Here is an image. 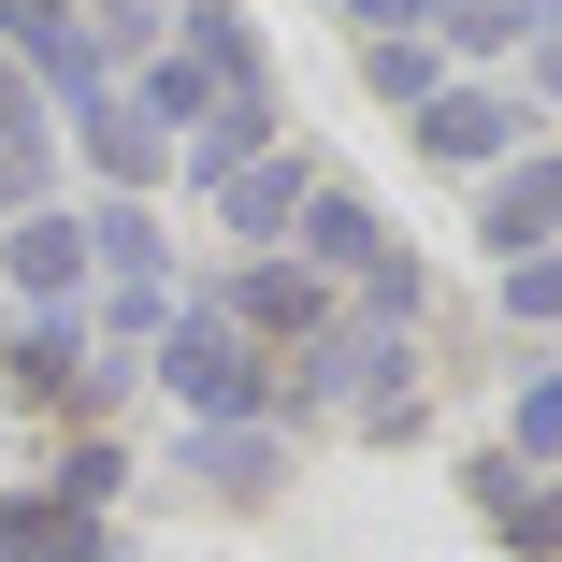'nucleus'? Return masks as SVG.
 I'll list each match as a JSON object with an SVG mask.
<instances>
[{
	"label": "nucleus",
	"instance_id": "obj_4",
	"mask_svg": "<svg viewBox=\"0 0 562 562\" xmlns=\"http://www.w3.org/2000/svg\"><path fill=\"white\" fill-rule=\"evenodd\" d=\"M418 145H432V159H491V145H505V101H476V87H462V101H432V131H418Z\"/></svg>",
	"mask_w": 562,
	"mask_h": 562
},
{
	"label": "nucleus",
	"instance_id": "obj_5",
	"mask_svg": "<svg viewBox=\"0 0 562 562\" xmlns=\"http://www.w3.org/2000/svg\"><path fill=\"white\" fill-rule=\"evenodd\" d=\"M519 232H562V159H548V173H519V188L491 202V246H519Z\"/></svg>",
	"mask_w": 562,
	"mask_h": 562
},
{
	"label": "nucleus",
	"instance_id": "obj_9",
	"mask_svg": "<svg viewBox=\"0 0 562 562\" xmlns=\"http://www.w3.org/2000/svg\"><path fill=\"white\" fill-rule=\"evenodd\" d=\"M361 15H432V0H361Z\"/></svg>",
	"mask_w": 562,
	"mask_h": 562
},
{
	"label": "nucleus",
	"instance_id": "obj_6",
	"mask_svg": "<svg viewBox=\"0 0 562 562\" xmlns=\"http://www.w3.org/2000/svg\"><path fill=\"white\" fill-rule=\"evenodd\" d=\"M246 317H260V331H303L317 289H303V274H246Z\"/></svg>",
	"mask_w": 562,
	"mask_h": 562
},
{
	"label": "nucleus",
	"instance_id": "obj_7",
	"mask_svg": "<svg viewBox=\"0 0 562 562\" xmlns=\"http://www.w3.org/2000/svg\"><path fill=\"white\" fill-rule=\"evenodd\" d=\"M289 202H303L289 173H232V216H246V232H274V216H289Z\"/></svg>",
	"mask_w": 562,
	"mask_h": 562
},
{
	"label": "nucleus",
	"instance_id": "obj_2",
	"mask_svg": "<svg viewBox=\"0 0 562 562\" xmlns=\"http://www.w3.org/2000/svg\"><path fill=\"white\" fill-rule=\"evenodd\" d=\"M0 274H15V289H44V303H72V274H87V232H72V216H30V232L0 246Z\"/></svg>",
	"mask_w": 562,
	"mask_h": 562
},
{
	"label": "nucleus",
	"instance_id": "obj_8",
	"mask_svg": "<svg viewBox=\"0 0 562 562\" xmlns=\"http://www.w3.org/2000/svg\"><path fill=\"white\" fill-rule=\"evenodd\" d=\"M505 303H519V317H562V260H533V274H505Z\"/></svg>",
	"mask_w": 562,
	"mask_h": 562
},
{
	"label": "nucleus",
	"instance_id": "obj_3",
	"mask_svg": "<svg viewBox=\"0 0 562 562\" xmlns=\"http://www.w3.org/2000/svg\"><path fill=\"white\" fill-rule=\"evenodd\" d=\"M0 562H87V519H58V505H0Z\"/></svg>",
	"mask_w": 562,
	"mask_h": 562
},
{
	"label": "nucleus",
	"instance_id": "obj_1",
	"mask_svg": "<svg viewBox=\"0 0 562 562\" xmlns=\"http://www.w3.org/2000/svg\"><path fill=\"white\" fill-rule=\"evenodd\" d=\"M173 390L216 404V418H246V404H260V361L232 347V331H173Z\"/></svg>",
	"mask_w": 562,
	"mask_h": 562
}]
</instances>
